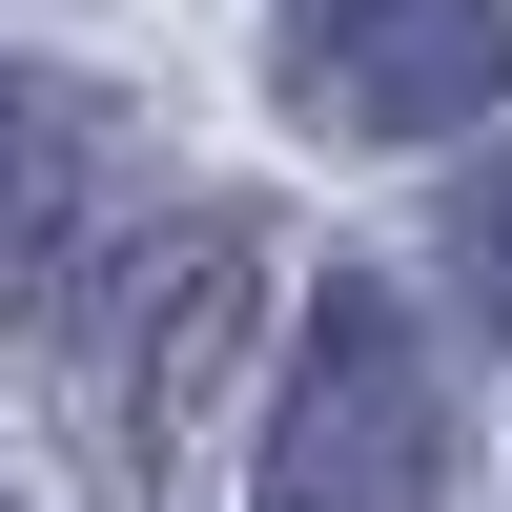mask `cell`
Instances as JSON below:
<instances>
[{
  "mask_svg": "<svg viewBox=\"0 0 512 512\" xmlns=\"http://www.w3.org/2000/svg\"><path fill=\"white\" fill-rule=\"evenodd\" d=\"M451 267H472V308H492V349H512V144L472 164V205H451Z\"/></svg>",
  "mask_w": 512,
  "mask_h": 512,
  "instance_id": "obj_5",
  "label": "cell"
},
{
  "mask_svg": "<svg viewBox=\"0 0 512 512\" xmlns=\"http://www.w3.org/2000/svg\"><path fill=\"white\" fill-rule=\"evenodd\" d=\"M451 492V390H431V328L390 287H328L308 349L267 390V512H431Z\"/></svg>",
  "mask_w": 512,
  "mask_h": 512,
  "instance_id": "obj_1",
  "label": "cell"
},
{
  "mask_svg": "<svg viewBox=\"0 0 512 512\" xmlns=\"http://www.w3.org/2000/svg\"><path fill=\"white\" fill-rule=\"evenodd\" d=\"M82 205H103V103L82 82H0V308L82 267Z\"/></svg>",
  "mask_w": 512,
  "mask_h": 512,
  "instance_id": "obj_4",
  "label": "cell"
},
{
  "mask_svg": "<svg viewBox=\"0 0 512 512\" xmlns=\"http://www.w3.org/2000/svg\"><path fill=\"white\" fill-rule=\"evenodd\" d=\"M267 82L328 144H431V123H492L512 0H267Z\"/></svg>",
  "mask_w": 512,
  "mask_h": 512,
  "instance_id": "obj_3",
  "label": "cell"
},
{
  "mask_svg": "<svg viewBox=\"0 0 512 512\" xmlns=\"http://www.w3.org/2000/svg\"><path fill=\"white\" fill-rule=\"evenodd\" d=\"M246 328H267V226H246V205H185V226H144L103 267V431L144 451V472L226 410Z\"/></svg>",
  "mask_w": 512,
  "mask_h": 512,
  "instance_id": "obj_2",
  "label": "cell"
}]
</instances>
